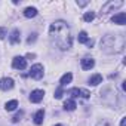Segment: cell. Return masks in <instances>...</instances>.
<instances>
[{"mask_svg":"<svg viewBox=\"0 0 126 126\" xmlns=\"http://www.w3.org/2000/svg\"><path fill=\"white\" fill-rule=\"evenodd\" d=\"M96 126H113V125H111V122H110V120H101Z\"/></svg>","mask_w":126,"mask_h":126,"instance_id":"603a6c76","label":"cell"},{"mask_svg":"<svg viewBox=\"0 0 126 126\" xmlns=\"http://www.w3.org/2000/svg\"><path fill=\"white\" fill-rule=\"evenodd\" d=\"M77 40H79V43H88V34L85 33V31H80L79 33V37H77Z\"/></svg>","mask_w":126,"mask_h":126,"instance_id":"ac0fdd59","label":"cell"},{"mask_svg":"<svg viewBox=\"0 0 126 126\" xmlns=\"http://www.w3.org/2000/svg\"><path fill=\"white\" fill-rule=\"evenodd\" d=\"M0 88H2V91H11L14 88V80L11 77H3L0 80Z\"/></svg>","mask_w":126,"mask_h":126,"instance_id":"52a82bcc","label":"cell"},{"mask_svg":"<svg viewBox=\"0 0 126 126\" xmlns=\"http://www.w3.org/2000/svg\"><path fill=\"white\" fill-rule=\"evenodd\" d=\"M101 47L107 53H119L125 47V37L123 36H105L101 40Z\"/></svg>","mask_w":126,"mask_h":126,"instance_id":"7a4b0ae2","label":"cell"},{"mask_svg":"<svg viewBox=\"0 0 126 126\" xmlns=\"http://www.w3.org/2000/svg\"><path fill=\"white\" fill-rule=\"evenodd\" d=\"M94 18H95V12H86L85 15H83V19L86 21V22H91V21H94Z\"/></svg>","mask_w":126,"mask_h":126,"instance_id":"d6986e66","label":"cell"},{"mask_svg":"<svg viewBox=\"0 0 126 126\" xmlns=\"http://www.w3.org/2000/svg\"><path fill=\"white\" fill-rule=\"evenodd\" d=\"M120 126H126V117H123V119H122V122H120Z\"/></svg>","mask_w":126,"mask_h":126,"instance_id":"d4e9b609","label":"cell"},{"mask_svg":"<svg viewBox=\"0 0 126 126\" xmlns=\"http://www.w3.org/2000/svg\"><path fill=\"white\" fill-rule=\"evenodd\" d=\"M111 22L119 24V25H125V24H126V14H125V12H119L117 15H114V16L111 18Z\"/></svg>","mask_w":126,"mask_h":126,"instance_id":"ba28073f","label":"cell"},{"mask_svg":"<svg viewBox=\"0 0 126 126\" xmlns=\"http://www.w3.org/2000/svg\"><path fill=\"white\" fill-rule=\"evenodd\" d=\"M49 36L52 42L56 45V47H59L61 50H67L71 47L73 37H71L70 27L67 25L65 21H55L53 24H50Z\"/></svg>","mask_w":126,"mask_h":126,"instance_id":"6da1fadb","label":"cell"},{"mask_svg":"<svg viewBox=\"0 0 126 126\" xmlns=\"http://www.w3.org/2000/svg\"><path fill=\"white\" fill-rule=\"evenodd\" d=\"M76 102H74V99H67L65 102H64V110H67V111H74L76 110Z\"/></svg>","mask_w":126,"mask_h":126,"instance_id":"2e32d148","label":"cell"},{"mask_svg":"<svg viewBox=\"0 0 126 126\" xmlns=\"http://www.w3.org/2000/svg\"><path fill=\"white\" fill-rule=\"evenodd\" d=\"M37 15V9L36 8H25V11H24V16L25 18H34Z\"/></svg>","mask_w":126,"mask_h":126,"instance_id":"9a60e30c","label":"cell"},{"mask_svg":"<svg viewBox=\"0 0 126 126\" xmlns=\"http://www.w3.org/2000/svg\"><path fill=\"white\" fill-rule=\"evenodd\" d=\"M43 96H45V92L40 91V89H36V91L31 92V95H30V101L34 102V104H39V102L43 99Z\"/></svg>","mask_w":126,"mask_h":126,"instance_id":"8992f818","label":"cell"},{"mask_svg":"<svg viewBox=\"0 0 126 126\" xmlns=\"http://www.w3.org/2000/svg\"><path fill=\"white\" fill-rule=\"evenodd\" d=\"M22 116H24V111H19V113H16V114L14 116L12 122H14V123H18V122L21 120V117H22Z\"/></svg>","mask_w":126,"mask_h":126,"instance_id":"ffe728a7","label":"cell"},{"mask_svg":"<svg viewBox=\"0 0 126 126\" xmlns=\"http://www.w3.org/2000/svg\"><path fill=\"white\" fill-rule=\"evenodd\" d=\"M62 95H64V91H62V86H61V88L56 89V92H55V98L59 99V98H62Z\"/></svg>","mask_w":126,"mask_h":126,"instance_id":"44dd1931","label":"cell"},{"mask_svg":"<svg viewBox=\"0 0 126 126\" xmlns=\"http://www.w3.org/2000/svg\"><path fill=\"white\" fill-rule=\"evenodd\" d=\"M55 126H62V125H55Z\"/></svg>","mask_w":126,"mask_h":126,"instance_id":"4316f807","label":"cell"},{"mask_svg":"<svg viewBox=\"0 0 126 126\" xmlns=\"http://www.w3.org/2000/svg\"><path fill=\"white\" fill-rule=\"evenodd\" d=\"M6 37V28L0 27V39H5Z\"/></svg>","mask_w":126,"mask_h":126,"instance_id":"cb8c5ba5","label":"cell"},{"mask_svg":"<svg viewBox=\"0 0 126 126\" xmlns=\"http://www.w3.org/2000/svg\"><path fill=\"white\" fill-rule=\"evenodd\" d=\"M16 107H18V101H16V99H12V101L6 102V105H5V108H6L8 111H12V110H15Z\"/></svg>","mask_w":126,"mask_h":126,"instance_id":"e0dca14e","label":"cell"},{"mask_svg":"<svg viewBox=\"0 0 126 126\" xmlns=\"http://www.w3.org/2000/svg\"><path fill=\"white\" fill-rule=\"evenodd\" d=\"M99 83H102V76H101V74H94V76H91L89 85L96 86V85H99Z\"/></svg>","mask_w":126,"mask_h":126,"instance_id":"4fadbf2b","label":"cell"},{"mask_svg":"<svg viewBox=\"0 0 126 126\" xmlns=\"http://www.w3.org/2000/svg\"><path fill=\"white\" fill-rule=\"evenodd\" d=\"M30 77L31 79H36V80H40L43 77V65L42 64H34L31 68H30Z\"/></svg>","mask_w":126,"mask_h":126,"instance_id":"3957f363","label":"cell"},{"mask_svg":"<svg viewBox=\"0 0 126 126\" xmlns=\"http://www.w3.org/2000/svg\"><path fill=\"white\" fill-rule=\"evenodd\" d=\"M36 39H37V34H36V33H33V34H30V37L27 39V43H28V45H31V43H34V42H36Z\"/></svg>","mask_w":126,"mask_h":126,"instance_id":"7402d4cb","label":"cell"},{"mask_svg":"<svg viewBox=\"0 0 126 126\" xmlns=\"http://www.w3.org/2000/svg\"><path fill=\"white\" fill-rule=\"evenodd\" d=\"M71 80H73V74L71 73H65L64 76L61 77V80H59V83H61V86H65V85H68V83H71Z\"/></svg>","mask_w":126,"mask_h":126,"instance_id":"7c38bea8","label":"cell"},{"mask_svg":"<svg viewBox=\"0 0 126 126\" xmlns=\"http://www.w3.org/2000/svg\"><path fill=\"white\" fill-rule=\"evenodd\" d=\"M122 5H123V2H108V3L102 8V14H107V12H108V9H113V8H114V9H116V8H120Z\"/></svg>","mask_w":126,"mask_h":126,"instance_id":"8fae6325","label":"cell"},{"mask_svg":"<svg viewBox=\"0 0 126 126\" xmlns=\"http://www.w3.org/2000/svg\"><path fill=\"white\" fill-rule=\"evenodd\" d=\"M80 64H82V68H83V70H91V68L95 65V61H94L92 58H83V59L80 61Z\"/></svg>","mask_w":126,"mask_h":126,"instance_id":"30bf717a","label":"cell"},{"mask_svg":"<svg viewBox=\"0 0 126 126\" xmlns=\"http://www.w3.org/2000/svg\"><path fill=\"white\" fill-rule=\"evenodd\" d=\"M86 45H88L89 47H92V46H94V40H88V43H86Z\"/></svg>","mask_w":126,"mask_h":126,"instance_id":"484cf974","label":"cell"},{"mask_svg":"<svg viewBox=\"0 0 126 126\" xmlns=\"http://www.w3.org/2000/svg\"><path fill=\"white\" fill-rule=\"evenodd\" d=\"M9 42H11L12 45H16V43L21 42V33H19V30L15 28V30L11 33V36H9Z\"/></svg>","mask_w":126,"mask_h":126,"instance_id":"9c48e42d","label":"cell"},{"mask_svg":"<svg viewBox=\"0 0 126 126\" xmlns=\"http://www.w3.org/2000/svg\"><path fill=\"white\" fill-rule=\"evenodd\" d=\"M12 67L16 70H24L27 67V59L24 56H15L12 61Z\"/></svg>","mask_w":126,"mask_h":126,"instance_id":"5b68a950","label":"cell"},{"mask_svg":"<svg viewBox=\"0 0 126 126\" xmlns=\"http://www.w3.org/2000/svg\"><path fill=\"white\" fill-rule=\"evenodd\" d=\"M68 95H71V98H79V96H82V98H89V96H91V92L86 91V89L73 88V89L68 91Z\"/></svg>","mask_w":126,"mask_h":126,"instance_id":"277c9868","label":"cell"},{"mask_svg":"<svg viewBox=\"0 0 126 126\" xmlns=\"http://www.w3.org/2000/svg\"><path fill=\"white\" fill-rule=\"evenodd\" d=\"M43 119H45V110H39L34 114V123L36 125H42L43 123Z\"/></svg>","mask_w":126,"mask_h":126,"instance_id":"5bb4252c","label":"cell"}]
</instances>
